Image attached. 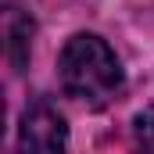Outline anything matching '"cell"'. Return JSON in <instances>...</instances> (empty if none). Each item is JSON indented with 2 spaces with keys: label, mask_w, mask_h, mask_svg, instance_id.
<instances>
[{
  "label": "cell",
  "mask_w": 154,
  "mask_h": 154,
  "mask_svg": "<svg viewBox=\"0 0 154 154\" xmlns=\"http://www.w3.org/2000/svg\"><path fill=\"white\" fill-rule=\"evenodd\" d=\"M133 147L136 154H154V104L133 118Z\"/></svg>",
  "instance_id": "obj_4"
},
{
  "label": "cell",
  "mask_w": 154,
  "mask_h": 154,
  "mask_svg": "<svg viewBox=\"0 0 154 154\" xmlns=\"http://www.w3.org/2000/svg\"><path fill=\"white\" fill-rule=\"evenodd\" d=\"M4 32H7V57L14 65V72L25 68L29 61V43H32V18L22 14L14 4L4 11Z\"/></svg>",
  "instance_id": "obj_3"
},
{
  "label": "cell",
  "mask_w": 154,
  "mask_h": 154,
  "mask_svg": "<svg viewBox=\"0 0 154 154\" xmlns=\"http://www.w3.org/2000/svg\"><path fill=\"white\" fill-rule=\"evenodd\" d=\"M65 151H68L65 115L47 97L29 100L18 122V154H65Z\"/></svg>",
  "instance_id": "obj_2"
},
{
  "label": "cell",
  "mask_w": 154,
  "mask_h": 154,
  "mask_svg": "<svg viewBox=\"0 0 154 154\" xmlns=\"http://www.w3.org/2000/svg\"><path fill=\"white\" fill-rule=\"evenodd\" d=\"M57 79H61V90L82 100L86 108H108L125 86L115 50L97 32H75L61 47Z\"/></svg>",
  "instance_id": "obj_1"
}]
</instances>
